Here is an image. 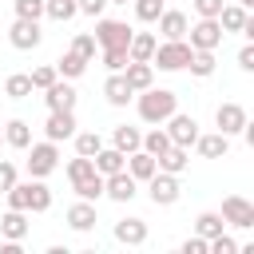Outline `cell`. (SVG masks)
Wrapping results in <instances>:
<instances>
[{"label": "cell", "mask_w": 254, "mask_h": 254, "mask_svg": "<svg viewBox=\"0 0 254 254\" xmlns=\"http://www.w3.org/2000/svg\"><path fill=\"white\" fill-rule=\"evenodd\" d=\"M179 111V95L175 91H167V87H147V91H139V119L143 123H167L171 115Z\"/></svg>", "instance_id": "obj_1"}, {"label": "cell", "mask_w": 254, "mask_h": 254, "mask_svg": "<svg viewBox=\"0 0 254 254\" xmlns=\"http://www.w3.org/2000/svg\"><path fill=\"white\" fill-rule=\"evenodd\" d=\"M190 44L187 40H163V44H155V56H151V67H159V71H183L187 64H190Z\"/></svg>", "instance_id": "obj_2"}, {"label": "cell", "mask_w": 254, "mask_h": 254, "mask_svg": "<svg viewBox=\"0 0 254 254\" xmlns=\"http://www.w3.org/2000/svg\"><path fill=\"white\" fill-rule=\"evenodd\" d=\"M56 167H60V143H52V139L32 143V155H28V175H32V179H48Z\"/></svg>", "instance_id": "obj_3"}, {"label": "cell", "mask_w": 254, "mask_h": 254, "mask_svg": "<svg viewBox=\"0 0 254 254\" xmlns=\"http://www.w3.org/2000/svg\"><path fill=\"white\" fill-rule=\"evenodd\" d=\"M187 32H190V40H187V44H190L194 52H214V48L222 44V36H226V32L218 28V20H214V16H198V24H190Z\"/></svg>", "instance_id": "obj_4"}, {"label": "cell", "mask_w": 254, "mask_h": 254, "mask_svg": "<svg viewBox=\"0 0 254 254\" xmlns=\"http://www.w3.org/2000/svg\"><path fill=\"white\" fill-rule=\"evenodd\" d=\"M218 214H222L226 226H238V230H250V226H254V202L242 198V194H226Z\"/></svg>", "instance_id": "obj_5"}, {"label": "cell", "mask_w": 254, "mask_h": 254, "mask_svg": "<svg viewBox=\"0 0 254 254\" xmlns=\"http://www.w3.org/2000/svg\"><path fill=\"white\" fill-rule=\"evenodd\" d=\"M135 28H127V20H103L95 16V44L99 48H127Z\"/></svg>", "instance_id": "obj_6"}, {"label": "cell", "mask_w": 254, "mask_h": 254, "mask_svg": "<svg viewBox=\"0 0 254 254\" xmlns=\"http://www.w3.org/2000/svg\"><path fill=\"white\" fill-rule=\"evenodd\" d=\"M147 194L155 206H175L179 202V175H167V171H155L147 179Z\"/></svg>", "instance_id": "obj_7"}, {"label": "cell", "mask_w": 254, "mask_h": 254, "mask_svg": "<svg viewBox=\"0 0 254 254\" xmlns=\"http://www.w3.org/2000/svg\"><path fill=\"white\" fill-rule=\"evenodd\" d=\"M40 40H44V32H40V20H12V28H8V44L16 48V52H32V48H40Z\"/></svg>", "instance_id": "obj_8"}, {"label": "cell", "mask_w": 254, "mask_h": 254, "mask_svg": "<svg viewBox=\"0 0 254 254\" xmlns=\"http://www.w3.org/2000/svg\"><path fill=\"white\" fill-rule=\"evenodd\" d=\"M163 131L171 135V143H175V147H190V143L198 139V119H194V115L175 111V115L167 119V127H163Z\"/></svg>", "instance_id": "obj_9"}, {"label": "cell", "mask_w": 254, "mask_h": 254, "mask_svg": "<svg viewBox=\"0 0 254 254\" xmlns=\"http://www.w3.org/2000/svg\"><path fill=\"white\" fill-rule=\"evenodd\" d=\"M214 123H218V131H222V135H242V127L250 123V115H246V107H242V103H218Z\"/></svg>", "instance_id": "obj_10"}, {"label": "cell", "mask_w": 254, "mask_h": 254, "mask_svg": "<svg viewBox=\"0 0 254 254\" xmlns=\"http://www.w3.org/2000/svg\"><path fill=\"white\" fill-rule=\"evenodd\" d=\"M103 194L111 198V202H131L135 194H139V183L127 175V167L123 171H115V175H107L103 179Z\"/></svg>", "instance_id": "obj_11"}, {"label": "cell", "mask_w": 254, "mask_h": 254, "mask_svg": "<svg viewBox=\"0 0 254 254\" xmlns=\"http://www.w3.org/2000/svg\"><path fill=\"white\" fill-rule=\"evenodd\" d=\"M44 103L48 111H75V87L67 79H56L52 87H44Z\"/></svg>", "instance_id": "obj_12"}, {"label": "cell", "mask_w": 254, "mask_h": 254, "mask_svg": "<svg viewBox=\"0 0 254 254\" xmlns=\"http://www.w3.org/2000/svg\"><path fill=\"white\" fill-rule=\"evenodd\" d=\"M44 135H48L52 143H60V139H71V135H75V111H48Z\"/></svg>", "instance_id": "obj_13"}, {"label": "cell", "mask_w": 254, "mask_h": 254, "mask_svg": "<svg viewBox=\"0 0 254 254\" xmlns=\"http://www.w3.org/2000/svg\"><path fill=\"white\" fill-rule=\"evenodd\" d=\"M0 234H4V242H24L28 238V210H4L0 214Z\"/></svg>", "instance_id": "obj_14"}, {"label": "cell", "mask_w": 254, "mask_h": 254, "mask_svg": "<svg viewBox=\"0 0 254 254\" xmlns=\"http://www.w3.org/2000/svg\"><path fill=\"white\" fill-rule=\"evenodd\" d=\"M147 234H151V230H147V222H143V218H135V214L115 222V242H123V246H143V242H147Z\"/></svg>", "instance_id": "obj_15"}, {"label": "cell", "mask_w": 254, "mask_h": 254, "mask_svg": "<svg viewBox=\"0 0 254 254\" xmlns=\"http://www.w3.org/2000/svg\"><path fill=\"white\" fill-rule=\"evenodd\" d=\"M155 24H159L163 40H187V28H190V20H187L183 12H175V8H163Z\"/></svg>", "instance_id": "obj_16"}, {"label": "cell", "mask_w": 254, "mask_h": 254, "mask_svg": "<svg viewBox=\"0 0 254 254\" xmlns=\"http://www.w3.org/2000/svg\"><path fill=\"white\" fill-rule=\"evenodd\" d=\"M123 79H127V87L139 95V91H147V87L155 83V67H151V64H139V60H127Z\"/></svg>", "instance_id": "obj_17"}, {"label": "cell", "mask_w": 254, "mask_h": 254, "mask_svg": "<svg viewBox=\"0 0 254 254\" xmlns=\"http://www.w3.org/2000/svg\"><path fill=\"white\" fill-rule=\"evenodd\" d=\"M190 147H194L202 159H226V151H230V135H222V131H214V135H198Z\"/></svg>", "instance_id": "obj_18"}, {"label": "cell", "mask_w": 254, "mask_h": 254, "mask_svg": "<svg viewBox=\"0 0 254 254\" xmlns=\"http://www.w3.org/2000/svg\"><path fill=\"white\" fill-rule=\"evenodd\" d=\"M123 167H127V175H131L135 183H147V179H151V175L159 171V163H155V155H147L143 147H139V151H131Z\"/></svg>", "instance_id": "obj_19"}, {"label": "cell", "mask_w": 254, "mask_h": 254, "mask_svg": "<svg viewBox=\"0 0 254 254\" xmlns=\"http://www.w3.org/2000/svg\"><path fill=\"white\" fill-rule=\"evenodd\" d=\"M103 95H107V103H111V107H127V103L135 99V91L127 87L123 71H111V75H107V83H103Z\"/></svg>", "instance_id": "obj_20"}, {"label": "cell", "mask_w": 254, "mask_h": 254, "mask_svg": "<svg viewBox=\"0 0 254 254\" xmlns=\"http://www.w3.org/2000/svg\"><path fill=\"white\" fill-rule=\"evenodd\" d=\"M155 163H159V171H167V175H183V171L190 167V147H175V143H171Z\"/></svg>", "instance_id": "obj_21"}, {"label": "cell", "mask_w": 254, "mask_h": 254, "mask_svg": "<svg viewBox=\"0 0 254 254\" xmlns=\"http://www.w3.org/2000/svg\"><path fill=\"white\" fill-rule=\"evenodd\" d=\"M67 226L79 230V234H87V230L95 226V202H83V198L71 202V206H67Z\"/></svg>", "instance_id": "obj_22"}, {"label": "cell", "mask_w": 254, "mask_h": 254, "mask_svg": "<svg viewBox=\"0 0 254 254\" xmlns=\"http://www.w3.org/2000/svg\"><path fill=\"white\" fill-rule=\"evenodd\" d=\"M155 36L151 32H131V40H127V56L131 60H139V64H151V56H155Z\"/></svg>", "instance_id": "obj_23"}, {"label": "cell", "mask_w": 254, "mask_h": 254, "mask_svg": "<svg viewBox=\"0 0 254 254\" xmlns=\"http://www.w3.org/2000/svg\"><path fill=\"white\" fill-rule=\"evenodd\" d=\"M91 163H95V171L107 179V175H115V171H123V163H127V155L123 151H115V147H99L95 155H91Z\"/></svg>", "instance_id": "obj_24"}, {"label": "cell", "mask_w": 254, "mask_h": 254, "mask_svg": "<svg viewBox=\"0 0 254 254\" xmlns=\"http://www.w3.org/2000/svg\"><path fill=\"white\" fill-rule=\"evenodd\" d=\"M246 20H250V8H242V4H222V12H218V28L222 32H242Z\"/></svg>", "instance_id": "obj_25"}, {"label": "cell", "mask_w": 254, "mask_h": 254, "mask_svg": "<svg viewBox=\"0 0 254 254\" xmlns=\"http://www.w3.org/2000/svg\"><path fill=\"white\" fill-rule=\"evenodd\" d=\"M4 143L16 147V151L32 147V127H28L24 119H8V123H4Z\"/></svg>", "instance_id": "obj_26"}, {"label": "cell", "mask_w": 254, "mask_h": 254, "mask_svg": "<svg viewBox=\"0 0 254 254\" xmlns=\"http://www.w3.org/2000/svg\"><path fill=\"white\" fill-rule=\"evenodd\" d=\"M52 206V190L44 187V179H28V214H44Z\"/></svg>", "instance_id": "obj_27"}, {"label": "cell", "mask_w": 254, "mask_h": 254, "mask_svg": "<svg viewBox=\"0 0 254 254\" xmlns=\"http://www.w3.org/2000/svg\"><path fill=\"white\" fill-rule=\"evenodd\" d=\"M139 143H143V135H139L135 127H127V123H119V127H115V135H111V147H115V151H123V155L139 151Z\"/></svg>", "instance_id": "obj_28"}, {"label": "cell", "mask_w": 254, "mask_h": 254, "mask_svg": "<svg viewBox=\"0 0 254 254\" xmlns=\"http://www.w3.org/2000/svg\"><path fill=\"white\" fill-rule=\"evenodd\" d=\"M56 71H60L64 79H79V75L87 71V60H79V56H75V52L67 48V52H64L60 60H56Z\"/></svg>", "instance_id": "obj_29"}, {"label": "cell", "mask_w": 254, "mask_h": 254, "mask_svg": "<svg viewBox=\"0 0 254 254\" xmlns=\"http://www.w3.org/2000/svg\"><path fill=\"white\" fill-rule=\"evenodd\" d=\"M222 230H226V222H222L218 210H202V214L194 218V234H202V238H214V234H222Z\"/></svg>", "instance_id": "obj_30"}, {"label": "cell", "mask_w": 254, "mask_h": 254, "mask_svg": "<svg viewBox=\"0 0 254 254\" xmlns=\"http://www.w3.org/2000/svg\"><path fill=\"white\" fill-rule=\"evenodd\" d=\"M139 147H143V151H147V155H155V159H159V155H163V151H167V147H171V135H167V131H163V123H155V131H147V135H143V143H139Z\"/></svg>", "instance_id": "obj_31"}, {"label": "cell", "mask_w": 254, "mask_h": 254, "mask_svg": "<svg viewBox=\"0 0 254 254\" xmlns=\"http://www.w3.org/2000/svg\"><path fill=\"white\" fill-rule=\"evenodd\" d=\"M71 190L83 198V202H95V198H103V175H91V179H79V183H71Z\"/></svg>", "instance_id": "obj_32"}, {"label": "cell", "mask_w": 254, "mask_h": 254, "mask_svg": "<svg viewBox=\"0 0 254 254\" xmlns=\"http://www.w3.org/2000/svg\"><path fill=\"white\" fill-rule=\"evenodd\" d=\"M190 75H198V79H206V75H214V52H190Z\"/></svg>", "instance_id": "obj_33"}, {"label": "cell", "mask_w": 254, "mask_h": 254, "mask_svg": "<svg viewBox=\"0 0 254 254\" xmlns=\"http://www.w3.org/2000/svg\"><path fill=\"white\" fill-rule=\"evenodd\" d=\"M4 95H8V99H28V95H32V79H28L24 71L8 75V79H4Z\"/></svg>", "instance_id": "obj_34"}, {"label": "cell", "mask_w": 254, "mask_h": 254, "mask_svg": "<svg viewBox=\"0 0 254 254\" xmlns=\"http://www.w3.org/2000/svg\"><path fill=\"white\" fill-rule=\"evenodd\" d=\"M44 16H52L56 24H64V20L75 16V0H44Z\"/></svg>", "instance_id": "obj_35"}, {"label": "cell", "mask_w": 254, "mask_h": 254, "mask_svg": "<svg viewBox=\"0 0 254 254\" xmlns=\"http://www.w3.org/2000/svg\"><path fill=\"white\" fill-rule=\"evenodd\" d=\"M28 79H32V91H44V87H52L60 79V71H56V64H44V67L28 71Z\"/></svg>", "instance_id": "obj_36"}, {"label": "cell", "mask_w": 254, "mask_h": 254, "mask_svg": "<svg viewBox=\"0 0 254 254\" xmlns=\"http://www.w3.org/2000/svg\"><path fill=\"white\" fill-rule=\"evenodd\" d=\"M71 139H75V155H87V159H91V155L103 147V139H99L95 131H75Z\"/></svg>", "instance_id": "obj_37"}, {"label": "cell", "mask_w": 254, "mask_h": 254, "mask_svg": "<svg viewBox=\"0 0 254 254\" xmlns=\"http://www.w3.org/2000/svg\"><path fill=\"white\" fill-rule=\"evenodd\" d=\"M91 175H99V171H95V163H91L87 155H75V159L67 163V179H71V183H79V179H91Z\"/></svg>", "instance_id": "obj_38"}, {"label": "cell", "mask_w": 254, "mask_h": 254, "mask_svg": "<svg viewBox=\"0 0 254 254\" xmlns=\"http://www.w3.org/2000/svg\"><path fill=\"white\" fill-rule=\"evenodd\" d=\"M95 48H99V44H95V36H91V32H79V36L71 40V52H75L79 60H87V64L95 60Z\"/></svg>", "instance_id": "obj_39"}, {"label": "cell", "mask_w": 254, "mask_h": 254, "mask_svg": "<svg viewBox=\"0 0 254 254\" xmlns=\"http://www.w3.org/2000/svg\"><path fill=\"white\" fill-rule=\"evenodd\" d=\"M163 8H167V0H135V16H139L143 24H155Z\"/></svg>", "instance_id": "obj_40"}, {"label": "cell", "mask_w": 254, "mask_h": 254, "mask_svg": "<svg viewBox=\"0 0 254 254\" xmlns=\"http://www.w3.org/2000/svg\"><path fill=\"white\" fill-rule=\"evenodd\" d=\"M127 60H131L127 48H103V67H107V71H123Z\"/></svg>", "instance_id": "obj_41"}, {"label": "cell", "mask_w": 254, "mask_h": 254, "mask_svg": "<svg viewBox=\"0 0 254 254\" xmlns=\"http://www.w3.org/2000/svg\"><path fill=\"white\" fill-rule=\"evenodd\" d=\"M16 16L20 20H40L44 16V0H16Z\"/></svg>", "instance_id": "obj_42"}, {"label": "cell", "mask_w": 254, "mask_h": 254, "mask_svg": "<svg viewBox=\"0 0 254 254\" xmlns=\"http://www.w3.org/2000/svg\"><path fill=\"white\" fill-rule=\"evenodd\" d=\"M190 4H194L198 16H214L218 20V12H222V0H190Z\"/></svg>", "instance_id": "obj_43"}, {"label": "cell", "mask_w": 254, "mask_h": 254, "mask_svg": "<svg viewBox=\"0 0 254 254\" xmlns=\"http://www.w3.org/2000/svg\"><path fill=\"white\" fill-rule=\"evenodd\" d=\"M103 8H107V0H75V12H83V16H103Z\"/></svg>", "instance_id": "obj_44"}, {"label": "cell", "mask_w": 254, "mask_h": 254, "mask_svg": "<svg viewBox=\"0 0 254 254\" xmlns=\"http://www.w3.org/2000/svg\"><path fill=\"white\" fill-rule=\"evenodd\" d=\"M179 250H183V254H206V238H202V234H194V238H187Z\"/></svg>", "instance_id": "obj_45"}, {"label": "cell", "mask_w": 254, "mask_h": 254, "mask_svg": "<svg viewBox=\"0 0 254 254\" xmlns=\"http://www.w3.org/2000/svg\"><path fill=\"white\" fill-rule=\"evenodd\" d=\"M12 183H16V167H12L8 159H0V190H8Z\"/></svg>", "instance_id": "obj_46"}, {"label": "cell", "mask_w": 254, "mask_h": 254, "mask_svg": "<svg viewBox=\"0 0 254 254\" xmlns=\"http://www.w3.org/2000/svg\"><path fill=\"white\" fill-rule=\"evenodd\" d=\"M238 67H242V71H254V44H246V48L238 52Z\"/></svg>", "instance_id": "obj_47"}, {"label": "cell", "mask_w": 254, "mask_h": 254, "mask_svg": "<svg viewBox=\"0 0 254 254\" xmlns=\"http://www.w3.org/2000/svg\"><path fill=\"white\" fill-rule=\"evenodd\" d=\"M238 4H242V8H254V0H238Z\"/></svg>", "instance_id": "obj_48"}, {"label": "cell", "mask_w": 254, "mask_h": 254, "mask_svg": "<svg viewBox=\"0 0 254 254\" xmlns=\"http://www.w3.org/2000/svg\"><path fill=\"white\" fill-rule=\"evenodd\" d=\"M107 4H127V0H107Z\"/></svg>", "instance_id": "obj_49"}, {"label": "cell", "mask_w": 254, "mask_h": 254, "mask_svg": "<svg viewBox=\"0 0 254 254\" xmlns=\"http://www.w3.org/2000/svg\"><path fill=\"white\" fill-rule=\"evenodd\" d=\"M0 143H4V127H0Z\"/></svg>", "instance_id": "obj_50"}]
</instances>
